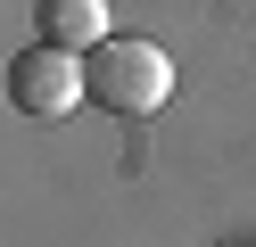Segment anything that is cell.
Here are the masks:
<instances>
[{
    "label": "cell",
    "instance_id": "cell-1",
    "mask_svg": "<svg viewBox=\"0 0 256 247\" xmlns=\"http://www.w3.org/2000/svg\"><path fill=\"white\" fill-rule=\"evenodd\" d=\"M83 74H91V99L108 115H157L174 99V58L157 41H140V33H116L108 49H91Z\"/></svg>",
    "mask_w": 256,
    "mask_h": 247
},
{
    "label": "cell",
    "instance_id": "cell-2",
    "mask_svg": "<svg viewBox=\"0 0 256 247\" xmlns=\"http://www.w3.org/2000/svg\"><path fill=\"white\" fill-rule=\"evenodd\" d=\"M8 99H17V115L58 124V115H74V107L91 99V74H83V58H74V49L34 41V49H17V58H8Z\"/></svg>",
    "mask_w": 256,
    "mask_h": 247
},
{
    "label": "cell",
    "instance_id": "cell-3",
    "mask_svg": "<svg viewBox=\"0 0 256 247\" xmlns=\"http://www.w3.org/2000/svg\"><path fill=\"white\" fill-rule=\"evenodd\" d=\"M42 41L91 58V49L116 41V16H108V0H42Z\"/></svg>",
    "mask_w": 256,
    "mask_h": 247
}]
</instances>
